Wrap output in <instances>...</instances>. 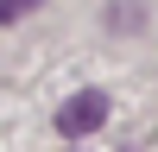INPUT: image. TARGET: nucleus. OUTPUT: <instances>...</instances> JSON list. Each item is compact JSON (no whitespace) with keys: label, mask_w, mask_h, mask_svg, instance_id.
<instances>
[{"label":"nucleus","mask_w":158,"mask_h":152,"mask_svg":"<svg viewBox=\"0 0 158 152\" xmlns=\"http://www.w3.org/2000/svg\"><path fill=\"white\" fill-rule=\"evenodd\" d=\"M101 120H108V95H101V89H76V95L57 108V133H63V139H82V133H95Z\"/></svg>","instance_id":"obj_1"},{"label":"nucleus","mask_w":158,"mask_h":152,"mask_svg":"<svg viewBox=\"0 0 158 152\" xmlns=\"http://www.w3.org/2000/svg\"><path fill=\"white\" fill-rule=\"evenodd\" d=\"M108 25H114V32H139V25H146V13H139V0H114Z\"/></svg>","instance_id":"obj_2"},{"label":"nucleus","mask_w":158,"mask_h":152,"mask_svg":"<svg viewBox=\"0 0 158 152\" xmlns=\"http://www.w3.org/2000/svg\"><path fill=\"white\" fill-rule=\"evenodd\" d=\"M44 0H0V25H19L25 13H38Z\"/></svg>","instance_id":"obj_3"}]
</instances>
